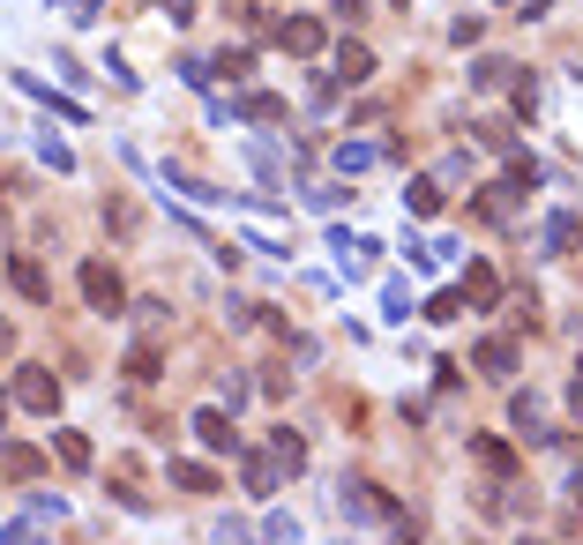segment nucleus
<instances>
[{"instance_id": "nucleus-1", "label": "nucleus", "mask_w": 583, "mask_h": 545, "mask_svg": "<svg viewBox=\"0 0 583 545\" xmlns=\"http://www.w3.org/2000/svg\"><path fill=\"white\" fill-rule=\"evenodd\" d=\"M76 285H83L90 314H121V306H127V285H121V269H113L105 254H83V269H76Z\"/></svg>"}, {"instance_id": "nucleus-2", "label": "nucleus", "mask_w": 583, "mask_h": 545, "mask_svg": "<svg viewBox=\"0 0 583 545\" xmlns=\"http://www.w3.org/2000/svg\"><path fill=\"white\" fill-rule=\"evenodd\" d=\"M15 404L38 411V419H53V411H60V381H53V367H15Z\"/></svg>"}, {"instance_id": "nucleus-3", "label": "nucleus", "mask_w": 583, "mask_h": 545, "mask_svg": "<svg viewBox=\"0 0 583 545\" xmlns=\"http://www.w3.org/2000/svg\"><path fill=\"white\" fill-rule=\"evenodd\" d=\"M187 426H195V441H203L209 456H240V426H232V411H225V404H203Z\"/></svg>"}, {"instance_id": "nucleus-4", "label": "nucleus", "mask_w": 583, "mask_h": 545, "mask_svg": "<svg viewBox=\"0 0 583 545\" xmlns=\"http://www.w3.org/2000/svg\"><path fill=\"white\" fill-rule=\"evenodd\" d=\"M471 367H479L487 381H516V367H524V351H516L508 336H479V344H471Z\"/></svg>"}, {"instance_id": "nucleus-5", "label": "nucleus", "mask_w": 583, "mask_h": 545, "mask_svg": "<svg viewBox=\"0 0 583 545\" xmlns=\"http://www.w3.org/2000/svg\"><path fill=\"white\" fill-rule=\"evenodd\" d=\"M270 38H277V53H292V60H315V53H322V23H315V15H285V23H270Z\"/></svg>"}, {"instance_id": "nucleus-6", "label": "nucleus", "mask_w": 583, "mask_h": 545, "mask_svg": "<svg viewBox=\"0 0 583 545\" xmlns=\"http://www.w3.org/2000/svg\"><path fill=\"white\" fill-rule=\"evenodd\" d=\"M158 179H165V195H187V202H195V210H217V202H232V195H225V187H209V179H195V172L187 165H158Z\"/></svg>"}, {"instance_id": "nucleus-7", "label": "nucleus", "mask_w": 583, "mask_h": 545, "mask_svg": "<svg viewBox=\"0 0 583 545\" xmlns=\"http://www.w3.org/2000/svg\"><path fill=\"white\" fill-rule=\"evenodd\" d=\"M330 254H336V269L359 285V277H367V254H381V240H367V232H344V224H336V232H330Z\"/></svg>"}, {"instance_id": "nucleus-8", "label": "nucleus", "mask_w": 583, "mask_h": 545, "mask_svg": "<svg viewBox=\"0 0 583 545\" xmlns=\"http://www.w3.org/2000/svg\"><path fill=\"white\" fill-rule=\"evenodd\" d=\"M8 285H15V292L31 299V306H45V299H53V277H45V269L31 262V254H8Z\"/></svg>"}, {"instance_id": "nucleus-9", "label": "nucleus", "mask_w": 583, "mask_h": 545, "mask_svg": "<svg viewBox=\"0 0 583 545\" xmlns=\"http://www.w3.org/2000/svg\"><path fill=\"white\" fill-rule=\"evenodd\" d=\"M232 120H254V127H285V120H292V105L277 97V90H254V97H240V105H232Z\"/></svg>"}, {"instance_id": "nucleus-10", "label": "nucleus", "mask_w": 583, "mask_h": 545, "mask_svg": "<svg viewBox=\"0 0 583 545\" xmlns=\"http://www.w3.org/2000/svg\"><path fill=\"white\" fill-rule=\"evenodd\" d=\"M576 240H583V217L576 210H553V217H546V232H539V254H553V262H561Z\"/></svg>"}, {"instance_id": "nucleus-11", "label": "nucleus", "mask_w": 583, "mask_h": 545, "mask_svg": "<svg viewBox=\"0 0 583 545\" xmlns=\"http://www.w3.org/2000/svg\"><path fill=\"white\" fill-rule=\"evenodd\" d=\"M38 471H45V456L31 441H8V449H0V478H8V486H31Z\"/></svg>"}, {"instance_id": "nucleus-12", "label": "nucleus", "mask_w": 583, "mask_h": 545, "mask_svg": "<svg viewBox=\"0 0 583 545\" xmlns=\"http://www.w3.org/2000/svg\"><path fill=\"white\" fill-rule=\"evenodd\" d=\"M240 471H248V494H254V501H270V494H277V478H285V471H277V456H262V449H240Z\"/></svg>"}, {"instance_id": "nucleus-13", "label": "nucleus", "mask_w": 583, "mask_h": 545, "mask_svg": "<svg viewBox=\"0 0 583 545\" xmlns=\"http://www.w3.org/2000/svg\"><path fill=\"white\" fill-rule=\"evenodd\" d=\"M381 158H389V150H381V142H336V158H330V165L344 172V179H359V172H375Z\"/></svg>"}, {"instance_id": "nucleus-14", "label": "nucleus", "mask_w": 583, "mask_h": 545, "mask_svg": "<svg viewBox=\"0 0 583 545\" xmlns=\"http://www.w3.org/2000/svg\"><path fill=\"white\" fill-rule=\"evenodd\" d=\"M471 456H479V471H494V478H516V449L494 441V433H471Z\"/></svg>"}, {"instance_id": "nucleus-15", "label": "nucleus", "mask_w": 583, "mask_h": 545, "mask_svg": "<svg viewBox=\"0 0 583 545\" xmlns=\"http://www.w3.org/2000/svg\"><path fill=\"white\" fill-rule=\"evenodd\" d=\"M336 83H344V90L375 83V53H367V45H352V38H344V53H336Z\"/></svg>"}, {"instance_id": "nucleus-16", "label": "nucleus", "mask_w": 583, "mask_h": 545, "mask_svg": "<svg viewBox=\"0 0 583 545\" xmlns=\"http://www.w3.org/2000/svg\"><path fill=\"white\" fill-rule=\"evenodd\" d=\"M508 419L524 426V441H553V433H546V404H539V396H524V389L508 396Z\"/></svg>"}, {"instance_id": "nucleus-17", "label": "nucleus", "mask_w": 583, "mask_h": 545, "mask_svg": "<svg viewBox=\"0 0 583 545\" xmlns=\"http://www.w3.org/2000/svg\"><path fill=\"white\" fill-rule=\"evenodd\" d=\"M270 456H277V471H292V478H299V471H307V441H299L292 426H270Z\"/></svg>"}, {"instance_id": "nucleus-18", "label": "nucleus", "mask_w": 583, "mask_h": 545, "mask_svg": "<svg viewBox=\"0 0 583 545\" xmlns=\"http://www.w3.org/2000/svg\"><path fill=\"white\" fill-rule=\"evenodd\" d=\"M15 83H23V97H38V105H53L60 120H90V113L76 105V97H60V90H45V76H15Z\"/></svg>"}, {"instance_id": "nucleus-19", "label": "nucleus", "mask_w": 583, "mask_h": 545, "mask_svg": "<svg viewBox=\"0 0 583 545\" xmlns=\"http://www.w3.org/2000/svg\"><path fill=\"white\" fill-rule=\"evenodd\" d=\"M172 486H180V494H217V471H209V463L172 456Z\"/></svg>"}, {"instance_id": "nucleus-20", "label": "nucleus", "mask_w": 583, "mask_h": 545, "mask_svg": "<svg viewBox=\"0 0 583 545\" xmlns=\"http://www.w3.org/2000/svg\"><path fill=\"white\" fill-rule=\"evenodd\" d=\"M464 299H471V306H494V299H501V277L487 269V262H471V269H464Z\"/></svg>"}, {"instance_id": "nucleus-21", "label": "nucleus", "mask_w": 583, "mask_h": 545, "mask_svg": "<svg viewBox=\"0 0 583 545\" xmlns=\"http://www.w3.org/2000/svg\"><path fill=\"white\" fill-rule=\"evenodd\" d=\"M464 306H471L464 285H457V292H434V299H426V322H434V329H449V322H464Z\"/></svg>"}, {"instance_id": "nucleus-22", "label": "nucleus", "mask_w": 583, "mask_h": 545, "mask_svg": "<svg viewBox=\"0 0 583 545\" xmlns=\"http://www.w3.org/2000/svg\"><path fill=\"white\" fill-rule=\"evenodd\" d=\"M404 210L434 217V210H442V179H412V187H404Z\"/></svg>"}, {"instance_id": "nucleus-23", "label": "nucleus", "mask_w": 583, "mask_h": 545, "mask_svg": "<svg viewBox=\"0 0 583 545\" xmlns=\"http://www.w3.org/2000/svg\"><path fill=\"white\" fill-rule=\"evenodd\" d=\"M53 456L68 463V471H90V441H83V433H68V426H60V433H53Z\"/></svg>"}, {"instance_id": "nucleus-24", "label": "nucleus", "mask_w": 583, "mask_h": 545, "mask_svg": "<svg viewBox=\"0 0 583 545\" xmlns=\"http://www.w3.org/2000/svg\"><path fill=\"white\" fill-rule=\"evenodd\" d=\"M209 76H232V83H240V76H254V53L248 45H225V53L209 60Z\"/></svg>"}, {"instance_id": "nucleus-25", "label": "nucleus", "mask_w": 583, "mask_h": 545, "mask_svg": "<svg viewBox=\"0 0 583 545\" xmlns=\"http://www.w3.org/2000/svg\"><path fill=\"white\" fill-rule=\"evenodd\" d=\"M381 314H389V322H412V285H404V277L381 285Z\"/></svg>"}, {"instance_id": "nucleus-26", "label": "nucleus", "mask_w": 583, "mask_h": 545, "mask_svg": "<svg viewBox=\"0 0 583 545\" xmlns=\"http://www.w3.org/2000/svg\"><path fill=\"white\" fill-rule=\"evenodd\" d=\"M158 367H165L158 344H135V351H127V381H158Z\"/></svg>"}, {"instance_id": "nucleus-27", "label": "nucleus", "mask_w": 583, "mask_h": 545, "mask_svg": "<svg viewBox=\"0 0 583 545\" xmlns=\"http://www.w3.org/2000/svg\"><path fill=\"white\" fill-rule=\"evenodd\" d=\"M38 158H45L53 172H76V150H68V142H60L53 127H38Z\"/></svg>"}, {"instance_id": "nucleus-28", "label": "nucleus", "mask_w": 583, "mask_h": 545, "mask_svg": "<svg viewBox=\"0 0 583 545\" xmlns=\"http://www.w3.org/2000/svg\"><path fill=\"white\" fill-rule=\"evenodd\" d=\"M248 165L262 172L270 187H285V165H277V150H270V142H248Z\"/></svg>"}, {"instance_id": "nucleus-29", "label": "nucleus", "mask_w": 583, "mask_h": 545, "mask_svg": "<svg viewBox=\"0 0 583 545\" xmlns=\"http://www.w3.org/2000/svg\"><path fill=\"white\" fill-rule=\"evenodd\" d=\"M307 202H315V210H344V202H352V179H330V187H307Z\"/></svg>"}, {"instance_id": "nucleus-30", "label": "nucleus", "mask_w": 583, "mask_h": 545, "mask_svg": "<svg viewBox=\"0 0 583 545\" xmlns=\"http://www.w3.org/2000/svg\"><path fill=\"white\" fill-rule=\"evenodd\" d=\"M508 76H516L508 60H479V68H471V90H501V83H508Z\"/></svg>"}, {"instance_id": "nucleus-31", "label": "nucleus", "mask_w": 583, "mask_h": 545, "mask_svg": "<svg viewBox=\"0 0 583 545\" xmlns=\"http://www.w3.org/2000/svg\"><path fill=\"white\" fill-rule=\"evenodd\" d=\"M479 31H487V15H457V23H449V38H457V45H479Z\"/></svg>"}, {"instance_id": "nucleus-32", "label": "nucleus", "mask_w": 583, "mask_h": 545, "mask_svg": "<svg viewBox=\"0 0 583 545\" xmlns=\"http://www.w3.org/2000/svg\"><path fill=\"white\" fill-rule=\"evenodd\" d=\"M262 538H299V515H285V508H277V515L262 523Z\"/></svg>"}, {"instance_id": "nucleus-33", "label": "nucleus", "mask_w": 583, "mask_h": 545, "mask_svg": "<svg viewBox=\"0 0 583 545\" xmlns=\"http://www.w3.org/2000/svg\"><path fill=\"white\" fill-rule=\"evenodd\" d=\"M158 8H165V15H172V23H180V31L195 23V0H158Z\"/></svg>"}, {"instance_id": "nucleus-34", "label": "nucleus", "mask_w": 583, "mask_h": 545, "mask_svg": "<svg viewBox=\"0 0 583 545\" xmlns=\"http://www.w3.org/2000/svg\"><path fill=\"white\" fill-rule=\"evenodd\" d=\"M330 15H336V23H359V15H367V0H336Z\"/></svg>"}, {"instance_id": "nucleus-35", "label": "nucleus", "mask_w": 583, "mask_h": 545, "mask_svg": "<svg viewBox=\"0 0 583 545\" xmlns=\"http://www.w3.org/2000/svg\"><path fill=\"white\" fill-rule=\"evenodd\" d=\"M53 8H68L76 23H90V15H98V0H53Z\"/></svg>"}, {"instance_id": "nucleus-36", "label": "nucleus", "mask_w": 583, "mask_h": 545, "mask_svg": "<svg viewBox=\"0 0 583 545\" xmlns=\"http://www.w3.org/2000/svg\"><path fill=\"white\" fill-rule=\"evenodd\" d=\"M569 411L583 419V367H576V381H569Z\"/></svg>"}, {"instance_id": "nucleus-37", "label": "nucleus", "mask_w": 583, "mask_h": 545, "mask_svg": "<svg viewBox=\"0 0 583 545\" xmlns=\"http://www.w3.org/2000/svg\"><path fill=\"white\" fill-rule=\"evenodd\" d=\"M0 351H15V329H8V322H0Z\"/></svg>"}, {"instance_id": "nucleus-38", "label": "nucleus", "mask_w": 583, "mask_h": 545, "mask_svg": "<svg viewBox=\"0 0 583 545\" xmlns=\"http://www.w3.org/2000/svg\"><path fill=\"white\" fill-rule=\"evenodd\" d=\"M569 494H576V508H583V471H576V478H569Z\"/></svg>"}, {"instance_id": "nucleus-39", "label": "nucleus", "mask_w": 583, "mask_h": 545, "mask_svg": "<svg viewBox=\"0 0 583 545\" xmlns=\"http://www.w3.org/2000/svg\"><path fill=\"white\" fill-rule=\"evenodd\" d=\"M381 8H412V0H381Z\"/></svg>"}, {"instance_id": "nucleus-40", "label": "nucleus", "mask_w": 583, "mask_h": 545, "mask_svg": "<svg viewBox=\"0 0 583 545\" xmlns=\"http://www.w3.org/2000/svg\"><path fill=\"white\" fill-rule=\"evenodd\" d=\"M0 419H8V396H0Z\"/></svg>"}]
</instances>
